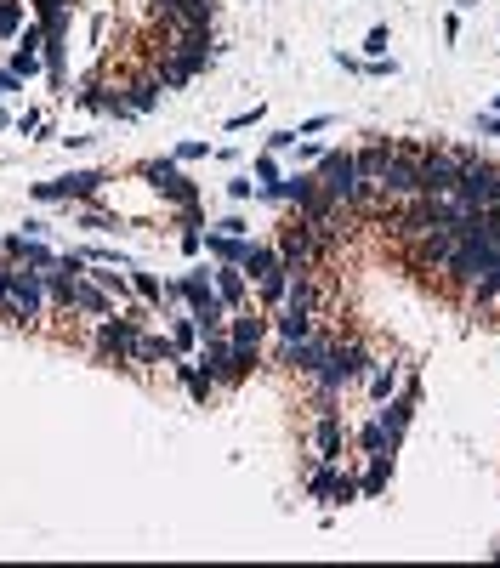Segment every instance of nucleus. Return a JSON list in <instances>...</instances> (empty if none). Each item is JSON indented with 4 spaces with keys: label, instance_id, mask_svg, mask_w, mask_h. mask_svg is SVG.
<instances>
[{
    "label": "nucleus",
    "instance_id": "obj_9",
    "mask_svg": "<svg viewBox=\"0 0 500 568\" xmlns=\"http://www.w3.org/2000/svg\"><path fill=\"white\" fill-rule=\"evenodd\" d=\"M330 341H336V336L313 324L307 336H296V341H285V347H279V364H285V370H302V375H319L324 353H330Z\"/></svg>",
    "mask_w": 500,
    "mask_h": 568
},
{
    "label": "nucleus",
    "instance_id": "obj_13",
    "mask_svg": "<svg viewBox=\"0 0 500 568\" xmlns=\"http://www.w3.org/2000/svg\"><path fill=\"white\" fill-rule=\"evenodd\" d=\"M0 256H6V262H18V267H40V273L63 262V256H52V250H46V239H35V233H12V239L0 245Z\"/></svg>",
    "mask_w": 500,
    "mask_h": 568
},
{
    "label": "nucleus",
    "instance_id": "obj_20",
    "mask_svg": "<svg viewBox=\"0 0 500 568\" xmlns=\"http://www.w3.org/2000/svg\"><path fill=\"white\" fill-rule=\"evenodd\" d=\"M262 194H268V199H285V205H307V199L319 194V177H279V182H268Z\"/></svg>",
    "mask_w": 500,
    "mask_h": 568
},
{
    "label": "nucleus",
    "instance_id": "obj_16",
    "mask_svg": "<svg viewBox=\"0 0 500 568\" xmlns=\"http://www.w3.org/2000/svg\"><path fill=\"white\" fill-rule=\"evenodd\" d=\"M177 341H171V336H148V330H143V336H137V353H131V370H154V364H177Z\"/></svg>",
    "mask_w": 500,
    "mask_h": 568
},
{
    "label": "nucleus",
    "instance_id": "obj_35",
    "mask_svg": "<svg viewBox=\"0 0 500 568\" xmlns=\"http://www.w3.org/2000/svg\"><path fill=\"white\" fill-rule=\"evenodd\" d=\"M364 52H370V57H381V52H387V29H370V40H364Z\"/></svg>",
    "mask_w": 500,
    "mask_h": 568
},
{
    "label": "nucleus",
    "instance_id": "obj_5",
    "mask_svg": "<svg viewBox=\"0 0 500 568\" xmlns=\"http://www.w3.org/2000/svg\"><path fill=\"white\" fill-rule=\"evenodd\" d=\"M177 284H182V302H188V313H194V324H199V336H205V330H228V307L216 296L211 273H188V279H177Z\"/></svg>",
    "mask_w": 500,
    "mask_h": 568
},
{
    "label": "nucleus",
    "instance_id": "obj_12",
    "mask_svg": "<svg viewBox=\"0 0 500 568\" xmlns=\"http://www.w3.org/2000/svg\"><path fill=\"white\" fill-rule=\"evenodd\" d=\"M415 398H421V387H415V381H404V392H398V398H387V409H381V415H375V421H381V432H387V438H393V449L404 444V432H410Z\"/></svg>",
    "mask_w": 500,
    "mask_h": 568
},
{
    "label": "nucleus",
    "instance_id": "obj_36",
    "mask_svg": "<svg viewBox=\"0 0 500 568\" xmlns=\"http://www.w3.org/2000/svg\"><path fill=\"white\" fill-rule=\"evenodd\" d=\"M205 154H211L205 142H182V148H177V160H205Z\"/></svg>",
    "mask_w": 500,
    "mask_h": 568
},
{
    "label": "nucleus",
    "instance_id": "obj_17",
    "mask_svg": "<svg viewBox=\"0 0 500 568\" xmlns=\"http://www.w3.org/2000/svg\"><path fill=\"white\" fill-rule=\"evenodd\" d=\"M393 154H398V142H370V148H358L353 154V165H358V182H381L387 177V165H393Z\"/></svg>",
    "mask_w": 500,
    "mask_h": 568
},
{
    "label": "nucleus",
    "instance_id": "obj_15",
    "mask_svg": "<svg viewBox=\"0 0 500 568\" xmlns=\"http://www.w3.org/2000/svg\"><path fill=\"white\" fill-rule=\"evenodd\" d=\"M341 449H347V426H341L336 409H319V426H313V455L319 461H341Z\"/></svg>",
    "mask_w": 500,
    "mask_h": 568
},
{
    "label": "nucleus",
    "instance_id": "obj_29",
    "mask_svg": "<svg viewBox=\"0 0 500 568\" xmlns=\"http://www.w3.org/2000/svg\"><path fill=\"white\" fill-rule=\"evenodd\" d=\"M358 444H364V455H393V438L381 432V421L364 426V438H358Z\"/></svg>",
    "mask_w": 500,
    "mask_h": 568
},
{
    "label": "nucleus",
    "instance_id": "obj_23",
    "mask_svg": "<svg viewBox=\"0 0 500 568\" xmlns=\"http://www.w3.org/2000/svg\"><path fill=\"white\" fill-rule=\"evenodd\" d=\"M177 375H182V387H188L194 404H211V398H216V375L211 370H194V364H182V358H177Z\"/></svg>",
    "mask_w": 500,
    "mask_h": 568
},
{
    "label": "nucleus",
    "instance_id": "obj_10",
    "mask_svg": "<svg viewBox=\"0 0 500 568\" xmlns=\"http://www.w3.org/2000/svg\"><path fill=\"white\" fill-rule=\"evenodd\" d=\"M404 245H410V262L421 267V273H444L449 250H455V228H427V233H410Z\"/></svg>",
    "mask_w": 500,
    "mask_h": 568
},
{
    "label": "nucleus",
    "instance_id": "obj_19",
    "mask_svg": "<svg viewBox=\"0 0 500 568\" xmlns=\"http://www.w3.org/2000/svg\"><path fill=\"white\" fill-rule=\"evenodd\" d=\"M211 284H216V296H222V307H228V313H239V307H245V267H239V262H222L211 273Z\"/></svg>",
    "mask_w": 500,
    "mask_h": 568
},
{
    "label": "nucleus",
    "instance_id": "obj_25",
    "mask_svg": "<svg viewBox=\"0 0 500 568\" xmlns=\"http://www.w3.org/2000/svg\"><path fill=\"white\" fill-rule=\"evenodd\" d=\"M364 381H370V392H375V398H393L398 370H393V364H387V370H381V364H370V370H364Z\"/></svg>",
    "mask_w": 500,
    "mask_h": 568
},
{
    "label": "nucleus",
    "instance_id": "obj_38",
    "mask_svg": "<svg viewBox=\"0 0 500 568\" xmlns=\"http://www.w3.org/2000/svg\"><path fill=\"white\" fill-rule=\"evenodd\" d=\"M35 6H57V0H35Z\"/></svg>",
    "mask_w": 500,
    "mask_h": 568
},
{
    "label": "nucleus",
    "instance_id": "obj_30",
    "mask_svg": "<svg viewBox=\"0 0 500 568\" xmlns=\"http://www.w3.org/2000/svg\"><path fill=\"white\" fill-rule=\"evenodd\" d=\"M131 290H137L143 302H165V284L154 279V273H131Z\"/></svg>",
    "mask_w": 500,
    "mask_h": 568
},
{
    "label": "nucleus",
    "instance_id": "obj_28",
    "mask_svg": "<svg viewBox=\"0 0 500 568\" xmlns=\"http://www.w3.org/2000/svg\"><path fill=\"white\" fill-rule=\"evenodd\" d=\"M23 29V0H0V40H12Z\"/></svg>",
    "mask_w": 500,
    "mask_h": 568
},
{
    "label": "nucleus",
    "instance_id": "obj_26",
    "mask_svg": "<svg viewBox=\"0 0 500 568\" xmlns=\"http://www.w3.org/2000/svg\"><path fill=\"white\" fill-rule=\"evenodd\" d=\"M171 341H177V353H194V347H199V324H194V313H188V319H171Z\"/></svg>",
    "mask_w": 500,
    "mask_h": 568
},
{
    "label": "nucleus",
    "instance_id": "obj_14",
    "mask_svg": "<svg viewBox=\"0 0 500 568\" xmlns=\"http://www.w3.org/2000/svg\"><path fill=\"white\" fill-rule=\"evenodd\" d=\"M268 324L262 313H250V307H239V313H228V341L239 347V353H262V336H268Z\"/></svg>",
    "mask_w": 500,
    "mask_h": 568
},
{
    "label": "nucleus",
    "instance_id": "obj_34",
    "mask_svg": "<svg viewBox=\"0 0 500 568\" xmlns=\"http://www.w3.org/2000/svg\"><path fill=\"white\" fill-rule=\"evenodd\" d=\"M6 296H12V262L0 256V313H6Z\"/></svg>",
    "mask_w": 500,
    "mask_h": 568
},
{
    "label": "nucleus",
    "instance_id": "obj_33",
    "mask_svg": "<svg viewBox=\"0 0 500 568\" xmlns=\"http://www.w3.org/2000/svg\"><path fill=\"white\" fill-rule=\"evenodd\" d=\"M80 228H91V233H103V228H120V222H108L103 211H80Z\"/></svg>",
    "mask_w": 500,
    "mask_h": 568
},
{
    "label": "nucleus",
    "instance_id": "obj_3",
    "mask_svg": "<svg viewBox=\"0 0 500 568\" xmlns=\"http://www.w3.org/2000/svg\"><path fill=\"white\" fill-rule=\"evenodd\" d=\"M199 364L216 375V387H228V381H245L256 370V353H239L228 341V330H205L199 336Z\"/></svg>",
    "mask_w": 500,
    "mask_h": 568
},
{
    "label": "nucleus",
    "instance_id": "obj_40",
    "mask_svg": "<svg viewBox=\"0 0 500 568\" xmlns=\"http://www.w3.org/2000/svg\"><path fill=\"white\" fill-rule=\"evenodd\" d=\"M0 245H6V239H0Z\"/></svg>",
    "mask_w": 500,
    "mask_h": 568
},
{
    "label": "nucleus",
    "instance_id": "obj_24",
    "mask_svg": "<svg viewBox=\"0 0 500 568\" xmlns=\"http://www.w3.org/2000/svg\"><path fill=\"white\" fill-rule=\"evenodd\" d=\"M387 478H393V455H370V472L358 478V495H381Z\"/></svg>",
    "mask_w": 500,
    "mask_h": 568
},
{
    "label": "nucleus",
    "instance_id": "obj_18",
    "mask_svg": "<svg viewBox=\"0 0 500 568\" xmlns=\"http://www.w3.org/2000/svg\"><path fill=\"white\" fill-rule=\"evenodd\" d=\"M69 313H86V319H108L114 313V296H108L103 284H86V273L74 279V307Z\"/></svg>",
    "mask_w": 500,
    "mask_h": 568
},
{
    "label": "nucleus",
    "instance_id": "obj_21",
    "mask_svg": "<svg viewBox=\"0 0 500 568\" xmlns=\"http://www.w3.org/2000/svg\"><path fill=\"white\" fill-rule=\"evenodd\" d=\"M125 91H131V97H125V103H131V114H148V108H154V103L165 97L160 74H137V80H131Z\"/></svg>",
    "mask_w": 500,
    "mask_h": 568
},
{
    "label": "nucleus",
    "instance_id": "obj_6",
    "mask_svg": "<svg viewBox=\"0 0 500 568\" xmlns=\"http://www.w3.org/2000/svg\"><path fill=\"white\" fill-rule=\"evenodd\" d=\"M137 336H143V319H125V313H108V319H97V330H91V347H97V358H114V364H131V353H137Z\"/></svg>",
    "mask_w": 500,
    "mask_h": 568
},
{
    "label": "nucleus",
    "instance_id": "obj_11",
    "mask_svg": "<svg viewBox=\"0 0 500 568\" xmlns=\"http://www.w3.org/2000/svg\"><path fill=\"white\" fill-rule=\"evenodd\" d=\"M103 171H69V177H57V182H35V199L40 205H57V199H91V194H103Z\"/></svg>",
    "mask_w": 500,
    "mask_h": 568
},
{
    "label": "nucleus",
    "instance_id": "obj_4",
    "mask_svg": "<svg viewBox=\"0 0 500 568\" xmlns=\"http://www.w3.org/2000/svg\"><path fill=\"white\" fill-rule=\"evenodd\" d=\"M46 279H40L35 267H18L12 262V296H6V313H0V324H35L40 313H46Z\"/></svg>",
    "mask_w": 500,
    "mask_h": 568
},
{
    "label": "nucleus",
    "instance_id": "obj_8",
    "mask_svg": "<svg viewBox=\"0 0 500 568\" xmlns=\"http://www.w3.org/2000/svg\"><path fill=\"white\" fill-rule=\"evenodd\" d=\"M143 177H148V188H154L165 205H177V211H194V205H199V188L177 171V160H148Z\"/></svg>",
    "mask_w": 500,
    "mask_h": 568
},
{
    "label": "nucleus",
    "instance_id": "obj_7",
    "mask_svg": "<svg viewBox=\"0 0 500 568\" xmlns=\"http://www.w3.org/2000/svg\"><path fill=\"white\" fill-rule=\"evenodd\" d=\"M455 199H461L466 211H495V205H500V165L478 154V160L461 171V188H455Z\"/></svg>",
    "mask_w": 500,
    "mask_h": 568
},
{
    "label": "nucleus",
    "instance_id": "obj_37",
    "mask_svg": "<svg viewBox=\"0 0 500 568\" xmlns=\"http://www.w3.org/2000/svg\"><path fill=\"white\" fill-rule=\"evenodd\" d=\"M478 131H483V137H500V114H483Z\"/></svg>",
    "mask_w": 500,
    "mask_h": 568
},
{
    "label": "nucleus",
    "instance_id": "obj_32",
    "mask_svg": "<svg viewBox=\"0 0 500 568\" xmlns=\"http://www.w3.org/2000/svg\"><path fill=\"white\" fill-rule=\"evenodd\" d=\"M182 6H188V0H148V12H154L160 23H171V18L182 12Z\"/></svg>",
    "mask_w": 500,
    "mask_h": 568
},
{
    "label": "nucleus",
    "instance_id": "obj_39",
    "mask_svg": "<svg viewBox=\"0 0 500 568\" xmlns=\"http://www.w3.org/2000/svg\"><path fill=\"white\" fill-rule=\"evenodd\" d=\"M495 114H500V97H495Z\"/></svg>",
    "mask_w": 500,
    "mask_h": 568
},
{
    "label": "nucleus",
    "instance_id": "obj_1",
    "mask_svg": "<svg viewBox=\"0 0 500 568\" xmlns=\"http://www.w3.org/2000/svg\"><path fill=\"white\" fill-rule=\"evenodd\" d=\"M478 160V148H449V142H432L421 148V194L432 199H455L461 188V171Z\"/></svg>",
    "mask_w": 500,
    "mask_h": 568
},
{
    "label": "nucleus",
    "instance_id": "obj_2",
    "mask_svg": "<svg viewBox=\"0 0 500 568\" xmlns=\"http://www.w3.org/2000/svg\"><path fill=\"white\" fill-rule=\"evenodd\" d=\"M319 188L336 199L341 211H364V205L375 199L370 182H358V165H353L347 148H336V154H324V160H319Z\"/></svg>",
    "mask_w": 500,
    "mask_h": 568
},
{
    "label": "nucleus",
    "instance_id": "obj_27",
    "mask_svg": "<svg viewBox=\"0 0 500 568\" xmlns=\"http://www.w3.org/2000/svg\"><path fill=\"white\" fill-rule=\"evenodd\" d=\"M472 302H483V307H489V302H500V262L489 267V273H483L478 284H472Z\"/></svg>",
    "mask_w": 500,
    "mask_h": 568
},
{
    "label": "nucleus",
    "instance_id": "obj_31",
    "mask_svg": "<svg viewBox=\"0 0 500 568\" xmlns=\"http://www.w3.org/2000/svg\"><path fill=\"white\" fill-rule=\"evenodd\" d=\"M91 279L103 284V290L114 296V302H125V296H131V279H120V273H108V262H103V273H91Z\"/></svg>",
    "mask_w": 500,
    "mask_h": 568
},
{
    "label": "nucleus",
    "instance_id": "obj_22",
    "mask_svg": "<svg viewBox=\"0 0 500 568\" xmlns=\"http://www.w3.org/2000/svg\"><path fill=\"white\" fill-rule=\"evenodd\" d=\"M313 313H307V307H290V302H279V319H273V330H279V336L285 341H296V336H307V330H313Z\"/></svg>",
    "mask_w": 500,
    "mask_h": 568
}]
</instances>
